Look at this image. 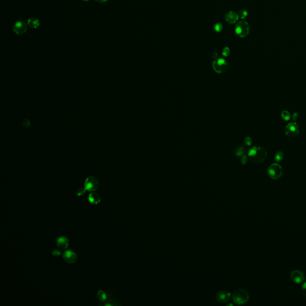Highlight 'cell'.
Wrapping results in <instances>:
<instances>
[{
	"label": "cell",
	"instance_id": "f546056e",
	"mask_svg": "<svg viewBox=\"0 0 306 306\" xmlns=\"http://www.w3.org/2000/svg\"><path fill=\"white\" fill-rule=\"evenodd\" d=\"M218 56V54L216 53H213V55H212L213 58L214 59H217Z\"/></svg>",
	"mask_w": 306,
	"mask_h": 306
},
{
	"label": "cell",
	"instance_id": "9c48e42d",
	"mask_svg": "<svg viewBox=\"0 0 306 306\" xmlns=\"http://www.w3.org/2000/svg\"><path fill=\"white\" fill-rule=\"evenodd\" d=\"M291 279L293 282L300 284L304 282L305 278L304 274L300 270H295L291 273Z\"/></svg>",
	"mask_w": 306,
	"mask_h": 306
},
{
	"label": "cell",
	"instance_id": "4316f807",
	"mask_svg": "<svg viewBox=\"0 0 306 306\" xmlns=\"http://www.w3.org/2000/svg\"><path fill=\"white\" fill-rule=\"evenodd\" d=\"M61 254V252L59 250H58V249H54L52 252V255H54V256H55V257L59 256Z\"/></svg>",
	"mask_w": 306,
	"mask_h": 306
},
{
	"label": "cell",
	"instance_id": "8992f818",
	"mask_svg": "<svg viewBox=\"0 0 306 306\" xmlns=\"http://www.w3.org/2000/svg\"><path fill=\"white\" fill-rule=\"evenodd\" d=\"M99 186V182L97 178L95 176H89L85 181L84 187L86 190L90 192H94L97 190Z\"/></svg>",
	"mask_w": 306,
	"mask_h": 306
},
{
	"label": "cell",
	"instance_id": "8fae6325",
	"mask_svg": "<svg viewBox=\"0 0 306 306\" xmlns=\"http://www.w3.org/2000/svg\"><path fill=\"white\" fill-rule=\"evenodd\" d=\"M13 31L18 35L24 34L27 31V25L23 21H18L13 26Z\"/></svg>",
	"mask_w": 306,
	"mask_h": 306
},
{
	"label": "cell",
	"instance_id": "d6986e66",
	"mask_svg": "<svg viewBox=\"0 0 306 306\" xmlns=\"http://www.w3.org/2000/svg\"><path fill=\"white\" fill-rule=\"evenodd\" d=\"M281 117L284 120L288 121L291 118V114L289 113V111H288L286 110H284L281 113Z\"/></svg>",
	"mask_w": 306,
	"mask_h": 306
},
{
	"label": "cell",
	"instance_id": "ba28073f",
	"mask_svg": "<svg viewBox=\"0 0 306 306\" xmlns=\"http://www.w3.org/2000/svg\"><path fill=\"white\" fill-rule=\"evenodd\" d=\"M232 298L231 293L227 290H221L216 295V298L218 302L221 303H226L229 302Z\"/></svg>",
	"mask_w": 306,
	"mask_h": 306
},
{
	"label": "cell",
	"instance_id": "7a4b0ae2",
	"mask_svg": "<svg viewBox=\"0 0 306 306\" xmlns=\"http://www.w3.org/2000/svg\"><path fill=\"white\" fill-rule=\"evenodd\" d=\"M249 298V294L245 289H239L235 290L232 294V300L237 305H242L246 303Z\"/></svg>",
	"mask_w": 306,
	"mask_h": 306
},
{
	"label": "cell",
	"instance_id": "30bf717a",
	"mask_svg": "<svg viewBox=\"0 0 306 306\" xmlns=\"http://www.w3.org/2000/svg\"><path fill=\"white\" fill-rule=\"evenodd\" d=\"M63 258L69 264H74L77 260V255L73 250H67L63 254Z\"/></svg>",
	"mask_w": 306,
	"mask_h": 306
},
{
	"label": "cell",
	"instance_id": "ffe728a7",
	"mask_svg": "<svg viewBox=\"0 0 306 306\" xmlns=\"http://www.w3.org/2000/svg\"><path fill=\"white\" fill-rule=\"evenodd\" d=\"M244 153H245V148L242 146L239 147L235 151V155L237 157L243 156L244 155Z\"/></svg>",
	"mask_w": 306,
	"mask_h": 306
},
{
	"label": "cell",
	"instance_id": "9a60e30c",
	"mask_svg": "<svg viewBox=\"0 0 306 306\" xmlns=\"http://www.w3.org/2000/svg\"><path fill=\"white\" fill-rule=\"evenodd\" d=\"M27 24L30 28H33V29H35L39 26L40 21L37 18H30L29 19H28Z\"/></svg>",
	"mask_w": 306,
	"mask_h": 306
},
{
	"label": "cell",
	"instance_id": "603a6c76",
	"mask_svg": "<svg viewBox=\"0 0 306 306\" xmlns=\"http://www.w3.org/2000/svg\"><path fill=\"white\" fill-rule=\"evenodd\" d=\"M230 50L229 49V47H225L223 50H222V54L225 57H227L229 56L230 54Z\"/></svg>",
	"mask_w": 306,
	"mask_h": 306
},
{
	"label": "cell",
	"instance_id": "4dcf8cb0",
	"mask_svg": "<svg viewBox=\"0 0 306 306\" xmlns=\"http://www.w3.org/2000/svg\"><path fill=\"white\" fill-rule=\"evenodd\" d=\"M108 0H96V1H97V2H99V3H104L105 2H107Z\"/></svg>",
	"mask_w": 306,
	"mask_h": 306
},
{
	"label": "cell",
	"instance_id": "e0dca14e",
	"mask_svg": "<svg viewBox=\"0 0 306 306\" xmlns=\"http://www.w3.org/2000/svg\"><path fill=\"white\" fill-rule=\"evenodd\" d=\"M284 154L282 151L278 152L275 155V160L276 162H281L283 160Z\"/></svg>",
	"mask_w": 306,
	"mask_h": 306
},
{
	"label": "cell",
	"instance_id": "f1b7e54d",
	"mask_svg": "<svg viewBox=\"0 0 306 306\" xmlns=\"http://www.w3.org/2000/svg\"><path fill=\"white\" fill-rule=\"evenodd\" d=\"M298 114H297V113H294L292 114V118H293V120H294V121L297 120V119L298 118Z\"/></svg>",
	"mask_w": 306,
	"mask_h": 306
},
{
	"label": "cell",
	"instance_id": "7c38bea8",
	"mask_svg": "<svg viewBox=\"0 0 306 306\" xmlns=\"http://www.w3.org/2000/svg\"><path fill=\"white\" fill-rule=\"evenodd\" d=\"M69 240L68 238L64 236H61L56 240V245L59 249H67L69 246Z\"/></svg>",
	"mask_w": 306,
	"mask_h": 306
},
{
	"label": "cell",
	"instance_id": "ac0fdd59",
	"mask_svg": "<svg viewBox=\"0 0 306 306\" xmlns=\"http://www.w3.org/2000/svg\"><path fill=\"white\" fill-rule=\"evenodd\" d=\"M248 12L245 10V9H241L239 10V13H238V15L239 16V18L242 19H245L247 16H248Z\"/></svg>",
	"mask_w": 306,
	"mask_h": 306
},
{
	"label": "cell",
	"instance_id": "cb8c5ba5",
	"mask_svg": "<svg viewBox=\"0 0 306 306\" xmlns=\"http://www.w3.org/2000/svg\"><path fill=\"white\" fill-rule=\"evenodd\" d=\"M86 191V189H85V187L84 188H80L77 191V195L78 196H83L85 193Z\"/></svg>",
	"mask_w": 306,
	"mask_h": 306
},
{
	"label": "cell",
	"instance_id": "277c9868",
	"mask_svg": "<svg viewBox=\"0 0 306 306\" xmlns=\"http://www.w3.org/2000/svg\"><path fill=\"white\" fill-rule=\"evenodd\" d=\"M267 173L270 178L278 179L282 176V167L278 163H273L268 167Z\"/></svg>",
	"mask_w": 306,
	"mask_h": 306
},
{
	"label": "cell",
	"instance_id": "7402d4cb",
	"mask_svg": "<svg viewBox=\"0 0 306 306\" xmlns=\"http://www.w3.org/2000/svg\"><path fill=\"white\" fill-rule=\"evenodd\" d=\"M222 29H223V26L220 22L216 23L214 26V29L216 32H219L222 30Z\"/></svg>",
	"mask_w": 306,
	"mask_h": 306
},
{
	"label": "cell",
	"instance_id": "6da1fadb",
	"mask_svg": "<svg viewBox=\"0 0 306 306\" xmlns=\"http://www.w3.org/2000/svg\"><path fill=\"white\" fill-rule=\"evenodd\" d=\"M248 157L250 160L256 164L264 162L267 157V152L262 147H252L248 153Z\"/></svg>",
	"mask_w": 306,
	"mask_h": 306
},
{
	"label": "cell",
	"instance_id": "52a82bcc",
	"mask_svg": "<svg viewBox=\"0 0 306 306\" xmlns=\"http://www.w3.org/2000/svg\"><path fill=\"white\" fill-rule=\"evenodd\" d=\"M212 67L214 71L219 74L225 72L228 68L227 63L224 59H215L212 64Z\"/></svg>",
	"mask_w": 306,
	"mask_h": 306
},
{
	"label": "cell",
	"instance_id": "5b68a950",
	"mask_svg": "<svg viewBox=\"0 0 306 306\" xmlns=\"http://www.w3.org/2000/svg\"><path fill=\"white\" fill-rule=\"evenodd\" d=\"M285 134L288 137L294 138L297 137L300 132V127L295 122L289 123L285 127Z\"/></svg>",
	"mask_w": 306,
	"mask_h": 306
},
{
	"label": "cell",
	"instance_id": "d4e9b609",
	"mask_svg": "<svg viewBox=\"0 0 306 306\" xmlns=\"http://www.w3.org/2000/svg\"><path fill=\"white\" fill-rule=\"evenodd\" d=\"M245 143L248 145V146H251L252 145V139L250 138V137H246L245 140Z\"/></svg>",
	"mask_w": 306,
	"mask_h": 306
},
{
	"label": "cell",
	"instance_id": "1f68e13d",
	"mask_svg": "<svg viewBox=\"0 0 306 306\" xmlns=\"http://www.w3.org/2000/svg\"><path fill=\"white\" fill-rule=\"evenodd\" d=\"M83 1H89V0H83Z\"/></svg>",
	"mask_w": 306,
	"mask_h": 306
},
{
	"label": "cell",
	"instance_id": "5bb4252c",
	"mask_svg": "<svg viewBox=\"0 0 306 306\" xmlns=\"http://www.w3.org/2000/svg\"><path fill=\"white\" fill-rule=\"evenodd\" d=\"M88 200L90 203L94 205H97L99 203H100L101 199L100 196L97 193L92 192L91 194H90L88 197Z\"/></svg>",
	"mask_w": 306,
	"mask_h": 306
},
{
	"label": "cell",
	"instance_id": "2e32d148",
	"mask_svg": "<svg viewBox=\"0 0 306 306\" xmlns=\"http://www.w3.org/2000/svg\"><path fill=\"white\" fill-rule=\"evenodd\" d=\"M97 298L100 301L104 302L107 300V295L105 294V292H104L102 290H99L97 293Z\"/></svg>",
	"mask_w": 306,
	"mask_h": 306
},
{
	"label": "cell",
	"instance_id": "4fadbf2b",
	"mask_svg": "<svg viewBox=\"0 0 306 306\" xmlns=\"http://www.w3.org/2000/svg\"><path fill=\"white\" fill-rule=\"evenodd\" d=\"M239 16L238 14L232 11L228 12L225 16V19L226 22L230 24H235L239 20Z\"/></svg>",
	"mask_w": 306,
	"mask_h": 306
},
{
	"label": "cell",
	"instance_id": "83f0119b",
	"mask_svg": "<svg viewBox=\"0 0 306 306\" xmlns=\"http://www.w3.org/2000/svg\"><path fill=\"white\" fill-rule=\"evenodd\" d=\"M301 290H302V292H303V295L306 297V282L303 284Z\"/></svg>",
	"mask_w": 306,
	"mask_h": 306
},
{
	"label": "cell",
	"instance_id": "3957f363",
	"mask_svg": "<svg viewBox=\"0 0 306 306\" xmlns=\"http://www.w3.org/2000/svg\"><path fill=\"white\" fill-rule=\"evenodd\" d=\"M249 25L246 21H241L235 25V34L240 38H245L247 37L249 34Z\"/></svg>",
	"mask_w": 306,
	"mask_h": 306
},
{
	"label": "cell",
	"instance_id": "484cf974",
	"mask_svg": "<svg viewBox=\"0 0 306 306\" xmlns=\"http://www.w3.org/2000/svg\"><path fill=\"white\" fill-rule=\"evenodd\" d=\"M248 162V157L246 155H243V156H242V158H241V162L243 165H245Z\"/></svg>",
	"mask_w": 306,
	"mask_h": 306
},
{
	"label": "cell",
	"instance_id": "44dd1931",
	"mask_svg": "<svg viewBox=\"0 0 306 306\" xmlns=\"http://www.w3.org/2000/svg\"><path fill=\"white\" fill-rule=\"evenodd\" d=\"M105 306H120V303H118L117 301L115 300H113V299H110L108 301H107V303H105Z\"/></svg>",
	"mask_w": 306,
	"mask_h": 306
}]
</instances>
